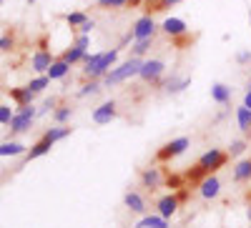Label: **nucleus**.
I'll use <instances>...</instances> for the list:
<instances>
[{"mask_svg":"<svg viewBox=\"0 0 251 228\" xmlns=\"http://www.w3.org/2000/svg\"><path fill=\"white\" fill-rule=\"evenodd\" d=\"M226 163H228V153H226V151H221V148H208L206 153L199 156V160H196L194 168L186 171L183 178L191 181V183H199L201 178H206V176H211V173L221 171Z\"/></svg>","mask_w":251,"mask_h":228,"instance_id":"nucleus-1","label":"nucleus"},{"mask_svg":"<svg viewBox=\"0 0 251 228\" xmlns=\"http://www.w3.org/2000/svg\"><path fill=\"white\" fill-rule=\"evenodd\" d=\"M211 100L219 103V106H228L231 103V88L226 83H214L211 86Z\"/></svg>","mask_w":251,"mask_h":228,"instance_id":"nucleus-21","label":"nucleus"},{"mask_svg":"<svg viewBox=\"0 0 251 228\" xmlns=\"http://www.w3.org/2000/svg\"><path fill=\"white\" fill-rule=\"evenodd\" d=\"M174 193L178 196V201H181V203H186L188 198H191V193H188V188H186V185H181V188H178V191H174Z\"/></svg>","mask_w":251,"mask_h":228,"instance_id":"nucleus-41","label":"nucleus"},{"mask_svg":"<svg viewBox=\"0 0 251 228\" xmlns=\"http://www.w3.org/2000/svg\"><path fill=\"white\" fill-rule=\"evenodd\" d=\"M219 193H221V181H219L216 173H211V176H206V178L199 181V196L203 201H214V198H219Z\"/></svg>","mask_w":251,"mask_h":228,"instance_id":"nucleus-11","label":"nucleus"},{"mask_svg":"<svg viewBox=\"0 0 251 228\" xmlns=\"http://www.w3.org/2000/svg\"><path fill=\"white\" fill-rule=\"evenodd\" d=\"M236 126L241 133H251V108H246L244 103L236 108Z\"/></svg>","mask_w":251,"mask_h":228,"instance_id":"nucleus-27","label":"nucleus"},{"mask_svg":"<svg viewBox=\"0 0 251 228\" xmlns=\"http://www.w3.org/2000/svg\"><path fill=\"white\" fill-rule=\"evenodd\" d=\"M86 53L88 50H83V48H78L75 43H71L66 50L60 53V58L66 60V63H71V66H75V63H83V58H86Z\"/></svg>","mask_w":251,"mask_h":228,"instance_id":"nucleus-26","label":"nucleus"},{"mask_svg":"<svg viewBox=\"0 0 251 228\" xmlns=\"http://www.w3.org/2000/svg\"><path fill=\"white\" fill-rule=\"evenodd\" d=\"M68 73H71V63H66L63 58H55L53 63H50V68L46 70V75H48L50 80H66Z\"/></svg>","mask_w":251,"mask_h":228,"instance_id":"nucleus-17","label":"nucleus"},{"mask_svg":"<svg viewBox=\"0 0 251 228\" xmlns=\"http://www.w3.org/2000/svg\"><path fill=\"white\" fill-rule=\"evenodd\" d=\"M236 63L239 66H249L251 63V50H239L236 53Z\"/></svg>","mask_w":251,"mask_h":228,"instance_id":"nucleus-38","label":"nucleus"},{"mask_svg":"<svg viewBox=\"0 0 251 228\" xmlns=\"http://www.w3.org/2000/svg\"><path fill=\"white\" fill-rule=\"evenodd\" d=\"M153 48V38H143V40H133L131 43V55L133 58H143L146 53H149Z\"/></svg>","mask_w":251,"mask_h":228,"instance_id":"nucleus-28","label":"nucleus"},{"mask_svg":"<svg viewBox=\"0 0 251 228\" xmlns=\"http://www.w3.org/2000/svg\"><path fill=\"white\" fill-rule=\"evenodd\" d=\"M100 10H123L128 8V0H98Z\"/></svg>","mask_w":251,"mask_h":228,"instance_id":"nucleus-32","label":"nucleus"},{"mask_svg":"<svg viewBox=\"0 0 251 228\" xmlns=\"http://www.w3.org/2000/svg\"><path fill=\"white\" fill-rule=\"evenodd\" d=\"M133 228H171V223H169V218H163L158 213H153V216L146 213V216H141V221Z\"/></svg>","mask_w":251,"mask_h":228,"instance_id":"nucleus-18","label":"nucleus"},{"mask_svg":"<svg viewBox=\"0 0 251 228\" xmlns=\"http://www.w3.org/2000/svg\"><path fill=\"white\" fill-rule=\"evenodd\" d=\"M25 3H30V5H33V3H35V0H25Z\"/></svg>","mask_w":251,"mask_h":228,"instance_id":"nucleus-47","label":"nucleus"},{"mask_svg":"<svg viewBox=\"0 0 251 228\" xmlns=\"http://www.w3.org/2000/svg\"><path fill=\"white\" fill-rule=\"evenodd\" d=\"M13 115H15V111L8 106V103H0V126H10Z\"/></svg>","mask_w":251,"mask_h":228,"instance_id":"nucleus-34","label":"nucleus"},{"mask_svg":"<svg viewBox=\"0 0 251 228\" xmlns=\"http://www.w3.org/2000/svg\"><path fill=\"white\" fill-rule=\"evenodd\" d=\"M128 8H143V0H128Z\"/></svg>","mask_w":251,"mask_h":228,"instance_id":"nucleus-45","label":"nucleus"},{"mask_svg":"<svg viewBox=\"0 0 251 228\" xmlns=\"http://www.w3.org/2000/svg\"><path fill=\"white\" fill-rule=\"evenodd\" d=\"M58 108V98H46L43 103H40V108H38V118H43L48 113H53Z\"/></svg>","mask_w":251,"mask_h":228,"instance_id":"nucleus-33","label":"nucleus"},{"mask_svg":"<svg viewBox=\"0 0 251 228\" xmlns=\"http://www.w3.org/2000/svg\"><path fill=\"white\" fill-rule=\"evenodd\" d=\"M128 43H133V33H131V30H128V33H126V35H123V38H121V43H118V48H121V50H123V48H126V46H128Z\"/></svg>","mask_w":251,"mask_h":228,"instance_id":"nucleus-42","label":"nucleus"},{"mask_svg":"<svg viewBox=\"0 0 251 228\" xmlns=\"http://www.w3.org/2000/svg\"><path fill=\"white\" fill-rule=\"evenodd\" d=\"M50 148H53V143H50V140H46V138H40L38 143H33V146L28 148L25 160L30 163V160H35V158H40V156H46V153H50Z\"/></svg>","mask_w":251,"mask_h":228,"instance_id":"nucleus-24","label":"nucleus"},{"mask_svg":"<svg viewBox=\"0 0 251 228\" xmlns=\"http://www.w3.org/2000/svg\"><path fill=\"white\" fill-rule=\"evenodd\" d=\"M244 106L251 108V88H246V93H244Z\"/></svg>","mask_w":251,"mask_h":228,"instance_id":"nucleus-44","label":"nucleus"},{"mask_svg":"<svg viewBox=\"0 0 251 228\" xmlns=\"http://www.w3.org/2000/svg\"><path fill=\"white\" fill-rule=\"evenodd\" d=\"M141 60H143V58L128 55V58L123 60V63H116L106 75H103V86H106V88H113V86H121V83H128L131 78H138Z\"/></svg>","mask_w":251,"mask_h":228,"instance_id":"nucleus-3","label":"nucleus"},{"mask_svg":"<svg viewBox=\"0 0 251 228\" xmlns=\"http://www.w3.org/2000/svg\"><path fill=\"white\" fill-rule=\"evenodd\" d=\"M53 60H55V58H53V53H50L46 46H40V48L30 55V70H33L35 75H38V73H46V70L50 68Z\"/></svg>","mask_w":251,"mask_h":228,"instance_id":"nucleus-12","label":"nucleus"},{"mask_svg":"<svg viewBox=\"0 0 251 228\" xmlns=\"http://www.w3.org/2000/svg\"><path fill=\"white\" fill-rule=\"evenodd\" d=\"M93 30H96V20H93V18H88L86 23H83V25L78 28V33H86V35H91Z\"/></svg>","mask_w":251,"mask_h":228,"instance_id":"nucleus-39","label":"nucleus"},{"mask_svg":"<svg viewBox=\"0 0 251 228\" xmlns=\"http://www.w3.org/2000/svg\"><path fill=\"white\" fill-rule=\"evenodd\" d=\"M131 33H133V40H143V38H156V33H158V23L153 20V15L151 13H146V15H141L136 23L131 25Z\"/></svg>","mask_w":251,"mask_h":228,"instance_id":"nucleus-8","label":"nucleus"},{"mask_svg":"<svg viewBox=\"0 0 251 228\" xmlns=\"http://www.w3.org/2000/svg\"><path fill=\"white\" fill-rule=\"evenodd\" d=\"M158 30L166 35V38H183L188 35V23L183 18H176V15H169V18H163L161 23H158Z\"/></svg>","mask_w":251,"mask_h":228,"instance_id":"nucleus-9","label":"nucleus"},{"mask_svg":"<svg viewBox=\"0 0 251 228\" xmlns=\"http://www.w3.org/2000/svg\"><path fill=\"white\" fill-rule=\"evenodd\" d=\"M0 5H3V0H0Z\"/></svg>","mask_w":251,"mask_h":228,"instance_id":"nucleus-50","label":"nucleus"},{"mask_svg":"<svg viewBox=\"0 0 251 228\" xmlns=\"http://www.w3.org/2000/svg\"><path fill=\"white\" fill-rule=\"evenodd\" d=\"M123 205H126V208H128L131 213H138V216H146V211H149V208H146L143 196L136 193V191H128V193L123 196Z\"/></svg>","mask_w":251,"mask_h":228,"instance_id":"nucleus-16","label":"nucleus"},{"mask_svg":"<svg viewBox=\"0 0 251 228\" xmlns=\"http://www.w3.org/2000/svg\"><path fill=\"white\" fill-rule=\"evenodd\" d=\"M249 228H251V226H249Z\"/></svg>","mask_w":251,"mask_h":228,"instance_id":"nucleus-51","label":"nucleus"},{"mask_svg":"<svg viewBox=\"0 0 251 228\" xmlns=\"http://www.w3.org/2000/svg\"><path fill=\"white\" fill-rule=\"evenodd\" d=\"M188 146H191V140H188L186 136H178V138H174L169 143H163V146L156 151V160L158 163H171L174 158L183 156L188 151Z\"/></svg>","mask_w":251,"mask_h":228,"instance_id":"nucleus-6","label":"nucleus"},{"mask_svg":"<svg viewBox=\"0 0 251 228\" xmlns=\"http://www.w3.org/2000/svg\"><path fill=\"white\" fill-rule=\"evenodd\" d=\"M178 208H181V201H178V196H176L174 191L166 193V196H161V198L156 201V213L163 216V218H169V221L178 213Z\"/></svg>","mask_w":251,"mask_h":228,"instance_id":"nucleus-10","label":"nucleus"},{"mask_svg":"<svg viewBox=\"0 0 251 228\" xmlns=\"http://www.w3.org/2000/svg\"><path fill=\"white\" fill-rule=\"evenodd\" d=\"M118 55H121V48H111V50H100V53H86V58H83V78H100L106 75L116 63H118Z\"/></svg>","mask_w":251,"mask_h":228,"instance_id":"nucleus-2","label":"nucleus"},{"mask_svg":"<svg viewBox=\"0 0 251 228\" xmlns=\"http://www.w3.org/2000/svg\"><path fill=\"white\" fill-rule=\"evenodd\" d=\"M96 126H111V123L118 118V103L116 100H103L98 108H93L91 113Z\"/></svg>","mask_w":251,"mask_h":228,"instance_id":"nucleus-7","label":"nucleus"},{"mask_svg":"<svg viewBox=\"0 0 251 228\" xmlns=\"http://www.w3.org/2000/svg\"><path fill=\"white\" fill-rule=\"evenodd\" d=\"M35 120H38V108L33 106H18V111H15V115H13V120H10V138L13 136H20V133H28L33 126H35Z\"/></svg>","mask_w":251,"mask_h":228,"instance_id":"nucleus-5","label":"nucleus"},{"mask_svg":"<svg viewBox=\"0 0 251 228\" xmlns=\"http://www.w3.org/2000/svg\"><path fill=\"white\" fill-rule=\"evenodd\" d=\"M88 20V13H83V10H73V13H68L66 15V25L68 28H80L83 23Z\"/></svg>","mask_w":251,"mask_h":228,"instance_id":"nucleus-30","label":"nucleus"},{"mask_svg":"<svg viewBox=\"0 0 251 228\" xmlns=\"http://www.w3.org/2000/svg\"><path fill=\"white\" fill-rule=\"evenodd\" d=\"M161 183H163V171L158 168V165H151V168L141 171V185L143 188L156 191V188H161Z\"/></svg>","mask_w":251,"mask_h":228,"instance_id":"nucleus-14","label":"nucleus"},{"mask_svg":"<svg viewBox=\"0 0 251 228\" xmlns=\"http://www.w3.org/2000/svg\"><path fill=\"white\" fill-rule=\"evenodd\" d=\"M103 88H106V86H103V80L100 78H88L86 83H83V86L78 88V98H88V95H98Z\"/></svg>","mask_w":251,"mask_h":228,"instance_id":"nucleus-23","label":"nucleus"},{"mask_svg":"<svg viewBox=\"0 0 251 228\" xmlns=\"http://www.w3.org/2000/svg\"><path fill=\"white\" fill-rule=\"evenodd\" d=\"M246 148H249V143L239 138V140H231V146H228V151H226V153H228V158H239V156H244V153H246Z\"/></svg>","mask_w":251,"mask_h":228,"instance_id":"nucleus-31","label":"nucleus"},{"mask_svg":"<svg viewBox=\"0 0 251 228\" xmlns=\"http://www.w3.org/2000/svg\"><path fill=\"white\" fill-rule=\"evenodd\" d=\"M188 86H191V75H176V73H171L169 78H163V91L169 95H178Z\"/></svg>","mask_w":251,"mask_h":228,"instance_id":"nucleus-13","label":"nucleus"},{"mask_svg":"<svg viewBox=\"0 0 251 228\" xmlns=\"http://www.w3.org/2000/svg\"><path fill=\"white\" fill-rule=\"evenodd\" d=\"M234 181L236 183H249L251 181V158H244V160H239L236 165H234Z\"/></svg>","mask_w":251,"mask_h":228,"instance_id":"nucleus-25","label":"nucleus"},{"mask_svg":"<svg viewBox=\"0 0 251 228\" xmlns=\"http://www.w3.org/2000/svg\"><path fill=\"white\" fill-rule=\"evenodd\" d=\"M35 91H30L28 86H20V88H10V98L18 103V106H30V103H35Z\"/></svg>","mask_w":251,"mask_h":228,"instance_id":"nucleus-20","label":"nucleus"},{"mask_svg":"<svg viewBox=\"0 0 251 228\" xmlns=\"http://www.w3.org/2000/svg\"><path fill=\"white\" fill-rule=\"evenodd\" d=\"M249 88H251V78H249Z\"/></svg>","mask_w":251,"mask_h":228,"instance_id":"nucleus-48","label":"nucleus"},{"mask_svg":"<svg viewBox=\"0 0 251 228\" xmlns=\"http://www.w3.org/2000/svg\"><path fill=\"white\" fill-rule=\"evenodd\" d=\"M163 183H166V188H171V191H178L181 185H186V183H183V178H181V176H176V173H169V176L163 178Z\"/></svg>","mask_w":251,"mask_h":228,"instance_id":"nucleus-35","label":"nucleus"},{"mask_svg":"<svg viewBox=\"0 0 251 228\" xmlns=\"http://www.w3.org/2000/svg\"><path fill=\"white\" fill-rule=\"evenodd\" d=\"M143 8H149V13H156V8H158V0H143Z\"/></svg>","mask_w":251,"mask_h":228,"instance_id":"nucleus-43","label":"nucleus"},{"mask_svg":"<svg viewBox=\"0 0 251 228\" xmlns=\"http://www.w3.org/2000/svg\"><path fill=\"white\" fill-rule=\"evenodd\" d=\"M138 78L146 83V86H153V88H163V78H166V63L161 58H146L141 60V70Z\"/></svg>","mask_w":251,"mask_h":228,"instance_id":"nucleus-4","label":"nucleus"},{"mask_svg":"<svg viewBox=\"0 0 251 228\" xmlns=\"http://www.w3.org/2000/svg\"><path fill=\"white\" fill-rule=\"evenodd\" d=\"M178 3H183V0H158L156 13H158V10H166V8H174V5H178Z\"/></svg>","mask_w":251,"mask_h":228,"instance_id":"nucleus-40","label":"nucleus"},{"mask_svg":"<svg viewBox=\"0 0 251 228\" xmlns=\"http://www.w3.org/2000/svg\"><path fill=\"white\" fill-rule=\"evenodd\" d=\"M48 86H50V78H48L46 73H38V75L28 83V88H30V91H35V93H43Z\"/></svg>","mask_w":251,"mask_h":228,"instance_id":"nucleus-29","label":"nucleus"},{"mask_svg":"<svg viewBox=\"0 0 251 228\" xmlns=\"http://www.w3.org/2000/svg\"><path fill=\"white\" fill-rule=\"evenodd\" d=\"M73 43H75L78 48H83V50H88V46H91V35H86V33H78Z\"/></svg>","mask_w":251,"mask_h":228,"instance_id":"nucleus-37","label":"nucleus"},{"mask_svg":"<svg viewBox=\"0 0 251 228\" xmlns=\"http://www.w3.org/2000/svg\"><path fill=\"white\" fill-rule=\"evenodd\" d=\"M249 23H251V13H249Z\"/></svg>","mask_w":251,"mask_h":228,"instance_id":"nucleus-49","label":"nucleus"},{"mask_svg":"<svg viewBox=\"0 0 251 228\" xmlns=\"http://www.w3.org/2000/svg\"><path fill=\"white\" fill-rule=\"evenodd\" d=\"M246 218H249V221H251V208H249V211H246Z\"/></svg>","mask_w":251,"mask_h":228,"instance_id":"nucleus-46","label":"nucleus"},{"mask_svg":"<svg viewBox=\"0 0 251 228\" xmlns=\"http://www.w3.org/2000/svg\"><path fill=\"white\" fill-rule=\"evenodd\" d=\"M71 133H73V128H71V126H58V123H55L53 128H46L43 138H46V140H50L53 146H55V143H60V140H66V138H68Z\"/></svg>","mask_w":251,"mask_h":228,"instance_id":"nucleus-22","label":"nucleus"},{"mask_svg":"<svg viewBox=\"0 0 251 228\" xmlns=\"http://www.w3.org/2000/svg\"><path fill=\"white\" fill-rule=\"evenodd\" d=\"M28 153V146H23L20 140L15 138H8L0 143V158H18V156H25Z\"/></svg>","mask_w":251,"mask_h":228,"instance_id":"nucleus-15","label":"nucleus"},{"mask_svg":"<svg viewBox=\"0 0 251 228\" xmlns=\"http://www.w3.org/2000/svg\"><path fill=\"white\" fill-rule=\"evenodd\" d=\"M13 48H15V38H13L10 33L0 35V53H8V50H13Z\"/></svg>","mask_w":251,"mask_h":228,"instance_id":"nucleus-36","label":"nucleus"},{"mask_svg":"<svg viewBox=\"0 0 251 228\" xmlns=\"http://www.w3.org/2000/svg\"><path fill=\"white\" fill-rule=\"evenodd\" d=\"M73 115H75V108L71 106V103H58V108L53 111V123H58V126H68Z\"/></svg>","mask_w":251,"mask_h":228,"instance_id":"nucleus-19","label":"nucleus"}]
</instances>
